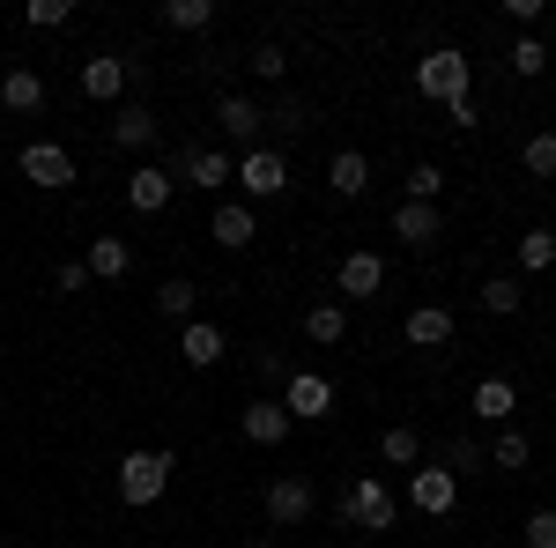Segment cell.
I'll use <instances>...</instances> for the list:
<instances>
[{
  "label": "cell",
  "instance_id": "obj_1",
  "mask_svg": "<svg viewBox=\"0 0 556 548\" xmlns=\"http://www.w3.org/2000/svg\"><path fill=\"white\" fill-rule=\"evenodd\" d=\"M468 89H475V60L460 52V44H438V52H424V60H416V97L460 104Z\"/></svg>",
  "mask_w": 556,
  "mask_h": 548
},
{
  "label": "cell",
  "instance_id": "obj_2",
  "mask_svg": "<svg viewBox=\"0 0 556 548\" xmlns=\"http://www.w3.org/2000/svg\"><path fill=\"white\" fill-rule=\"evenodd\" d=\"M172 474H178V453H127V460H119V505L149 511L172 489Z\"/></svg>",
  "mask_w": 556,
  "mask_h": 548
},
{
  "label": "cell",
  "instance_id": "obj_3",
  "mask_svg": "<svg viewBox=\"0 0 556 548\" xmlns=\"http://www.w3.org/2000/svg\"><path fill=\"white\" fill-rule=\"evenodd\" d=\"M342 519L349 526H364V534H386L393 519H401V497H393V482H379V474H356L342 497Z\"/></svg>",
  "mask_w": 556,
  "mask_h": 548
},
{
  "label": "cell",
  "instance_id": "obj_4",
  "mask_svg": "<svg viewBox=\"0 0 556 548\" xmlns=\"http://www.w3.org/2000/svg\"><path fill=\"white\" fill-rule=\"evenodd\" d=\"M238 193H253V201L290 193V156H282V149H245V156H238Z\"/></svg>",
  "mask_w": 556,
  "mask_h": 548
},
{
  "label": "cell",
  "instance_id": "obj_5",
  "mask_svg": "<svg viewBox=\"0 0 556 548\" xmlns=\"http://www.w3.org/2000/svg\"><path fill=\"white\" fill-rule=\"evenodd\" d=\"M178 186H193V193H223L230 178H238V156L230 149H178Z\"/></svg>",
  "mask_w": 556,
  "mask_h": 548
},
{
  "label": "cell",
  "instance_id": "obj_6",
  "mask_svg": "<svg viewBox=\"0 0 556 548\" xmlns=\"http://www.w3.org/2000/svg\"><path fill=\"white\" fill-rule=\"evenodd\" d=\"M408 505L424 511V519H445V511L460 505V474H445L438 460L416 467V474H408Z\"/></svg>",
  "mask_w": 556,
  "mask_h": 548
},
{
  "label": "cell",
  "instance_id": "obj_7",
  "mask_svg": "<svg viewBox=\"0 0 556 548\" xmlns=\"http://www.w3.org/2000/svg\"><path fill=\"white\" fill-rule=\"evenodd\" d=\"M23 178L45 186V193H67V186H75V156H67L60 141H30V149H23Z\"/></svg>",
  "mask_w": 556,
  "mask_h": 548
},
{
  "label": "cell",
  "instance_id": "obj_8",
  "mask_svg": "<svg viewBox=\"0 0 556 548\" xmlns=\"http://www.w3.org/2000/svg\"><path fill=\"white\" fill-rule=\"evenodd\" d=\"M282 408H290V422H319L334 408V385L319 379V371H290L282 379Z\"/></svg>",
  "mask_w": 556,
  "mask_h": 548
},
{
  "label": "cell",
  "instance_id": "obj_9",
  "mask_svg": "<svg viewBox=\"0 0 556 548\" xmlns=\"http://www.w3.org/2000/svg\"><path fill=\"white\" fill-rule=\"evenodd\" d=\"M172 193H178V178H172L164 164H134V170H127V208H134V215L172 208Z\"/></svg>",
  "mask_w": 556,
  "mask_h": 548
},
{
  "label": "cell",
  "instance_id": "obj_10",
  "mask_svg": "<svg viewBox=\"0 0 556 548\" xmlns=\"http://www.w3.org/2000/svg\"><path fill=\"white\" fill-rule=\"evenodd\" d=\"M208 238L223 245V253H245L260 238V215L245 208V201H215V215H208Z\"/></svg>",
  "mask_w": 556,
  "mask_h": 548
},
{
  "label": "cell",
  "instance_id": "obj_11",
  "mask_svg": "<svg viewBox=\"0 0 556 548\" xmlns=\"http://www.w3.org/2000/svg\"><path fill=\"white\" fill-rule=\"evenodd\" d=\"M178 356H186L193 371H215V364L230 356V334L208 327V319H186V327H178Z\"/></svg>",
  "mask_w": 556,
  "mask_h": 548
},
{
  "label": "cell",
  "instance_id": "obj_12",
  "mask_svg": "<svg viewBox=\"0 0 556 548\" xmlns=\"http://www.w3.org/2000/svg\"><path fill=\"white\" fill-rule=\"evenodd\" d=\"M267 519H275V526L312 519V482H304V474H275V482H267Z\"/></svg>",
  "mask_w": 556,
  "mask_h": 548
},
{
  "label": "cell",
  "instance_id": "obj_13",
  "mask_svg": "<svg viewBox=\"0 0 556 548\" xmlns=\"http://www.w3.org/2000/svg\"><path fill=\"white\" fill-rule=\"evenodd\" d=\"M215 119H223V133L238 141V156H245V149H260V127H267V112H260L253 97H223V104H215Z\"/></svg>",
  "mask_w": 556,
  "mask_h": 548
},
{
  "label": "cell",
  "instance_id": "obj_14",
  "mask_svg": "<svg viewBox=\"0 0 556 548\" xmlns=\"http://www.w3.org/2000/svg\"><path fill=\"white\" fill-rule=\"evenodd\" d=\"M127 60H119V52H97V60H83V97H97V104H112V97H119V89H127Z\"/></svg>",
  "mask_w": 556,
  "mask_h": 548
},
{
  "label": "cell",
  "instance_id": "obj_15",
  "mask_svg": "<svg viewBox=\"0 0 556 548\" xmlns=\"http://www.w3.org/2000/svg\"><path fill=\"white\" fill-rule=\"evenodd\" d=\"M238 430H245L253 445H282V437H290L298 422H290V408H282V400H253V408L238 416Z\"/></svg>",
  "mask_w": 556,
  "mask_h": 548
},
{
  "label": "cell",
  "instance_id": "obj_16",
  "mask_svg": "<svg viewBox=\"0 0 556 548\" xmlns=\"http://www.w3.org/2000/svg\"><path fill=\"white\" fill-rule=\"evenodd\" d=\"M401 334H408V348H445V341H453V311H445V304H416Z\"/></svg>",
  "mask_w": 556,
  "mask_h": 548
},
{
  "label": "cell",
  "instance_id": "obj_17",
  "mask_svg": "<svg viewBox=\"0 0 556 548\" xmlns=\"http://www.w3.org/2000/svg\"><path fill=\"white\" fill-rule=\"evenodd\" d=\"M334 282H342V296H379L386 290V259L379 253H349Z\"/></svg>",
  "mask_w": 556,
  "mask_h": 548
},
{
  "label": "cell",
  "instance_id": "obj_18",
  "mask_svg": "<svg viewBox=\"0 0 556 548\" xmlns=\"http://www.w3.org/2000/svg\"><path fill=\"white\" fill-rule=\"evenodd\" d=\"M83 267H89V282H97V275H104V282H119V275L134 267V245H127V238H89Z\"/></svg>",
  "mask_w": 556,
  "mask_h": 548
},
{
  "label": "cell",
  "instance_id": "obj_19",
  "mask_svg": "<svg viewBox=\"0 0 556 548\" xmlns=\"http://www.w3.org/2000/svg\"><path fill=\"white\" fill-rule=\"evenodd\" d=\"M0 104H8V112H38L45 104V75L38 67H8V75H0Z\"/></svg>",
  "mask_w": 556,
  "mask_h": 548
},
{
  "label": "cell",
  "instance_id": "obj_20",
  "mask_svg": "<svg viewBox=\"0 0 556 548\" xmlns=\"http://www.w3.org/2000/svg\"><path fill=\"white\" fill-rule=\"evenodd\" d=\"M393 238L430 245V238H438V201H401V208H393Z\"/></svg>",
  "mask_w": 556,
  "mask_h": 548
},
{
  "label": "cell",
  "instance_id": "obj_21",
  "mask_svg": "<svg viewBox=\"0 0 556 548\" xmlns=\"http://www.w3.org/2000/svg\"><path fill=\"white\" fill-rule=\"evenodd\" d=\"M327 186H334L342 201H364V186H371V164H364V149H342V156L327 164Z\"/></svg>",
  "mask_w": 556,
  "mask_h": 548
},
{
  "label": "cell",
  "instance_id": "obj_22",
  "mask_svg": "<svg viewBox=\"0 0 556 548\" xmlns=\"http://www.w3.org/2000/svg\"><path fill=\"white\" fill-rule=\"evenodd\" d=\"M519 408V385L513 379H482L475 385V422H505Z\"/></svg>",
  "mask_w": 556,
  "mask_h": 548
},
{
  "label": "cell",
  "instance_id": "obj_23",
  "mask_svg": "<svg viewBox=\"0 0 556 548\" xmlns=\"http://www.w3.org/2000/svg\"><path fill=\"white\" fill-rule=\"evenodd\" d=\"M156 141V112L149 104H127L119 119H112V149H149Z\"/></svg>",
  "mask_w": 556,
  "mask_h": 548
},
{
  "label": "cell",
  "instance_id": "obj_24",
  "mask_svg": "<svg viewBox=\"0 0 556 548\" xmlns=\"http://www.w3.org/2000/svg\"><path fill=\"white\" fill-rule=\"evenodd\" d=\"M193 304H201V290H193V275H172V282L156 290V311H164L172 327H186V319H193Z\"/></svg>",
  "mask_w": 556,
  "mask_h": 548
},
{
  "label": "cell",
  "instance_id": "obj_25",
  "mask_svg": "<svg viewBox=\"0 0 556 548\" xmlns=\"http://www.w3.org/2000/svg\"><path fill=\"white\" fill-rule=\"evenodd\" d=\"M379 460L386 467H424V437H416L408 422H393V430L379 437Z\"/></svg>",
  "mask_w": 556,
  "mask_h": 548
},
{
  "label": "cell",
  "instance_id": "obj_26",
  "mask_svg": "<svg viewBox=\"0 0 556 548\" xmlns=\"http://www.w3.org/2000/svg\"><path fill=\"white\" fill-rule=\"evenodd\" d=\"M549 267H556V230L534 222V230L519 238V275H549Z\"/></svg>",
  "mask_w": 556,
  "mask_h": 548
},
{
  "label": "cell",
  "instance_id": "obj_27",
  "mask_svg": "<svg viewBox=\"0 0 556 548\" xmlns=\"http://www.w3.org/2000/svg\"><path fill=\"white\" fill-rule=\"evenodd\" d=\"M482 311H497V319H513L519 304H527V290H519V275H490V282H482Z\"/></svg>",
  "mask_w": 556,
  "mask_h": 548
},
{
  "label": "cell",
  "instance_id": "obj_28",
  "mask_svg": "<svg viewBox=\"0 0 556 548\" xmlns=\"http://www.w3.org/2000/svg\"><path fill=\"white\" fill-rule=\"evenodd\" d=\"M215 23V0H164V30H186V38H193V30H208Z\"/></svg>",
  "mask_w": 556,
  "mask_h": 548
},
{
  "label": "cell",
  "instance_id": "obj_29",
  "mask_svg": "<svg viewBox=\"0 0 556 548\" xmlns=\"http://www.w3.org/2000/svg\"><path fill=\"white\" fill-rule=\"evenodd\" d=\"M304 334L319 341V348H334V341L349 334V311L342 304H312V311H304Z\"/></svg>",
  "mask_w": 556,
  "mask_h": 548
},
{
  "label": "cell",
  "instance_id": "obj_30",
  "mask_svg": "<svg viewBox=\"0 0 556 548\" xmlns=\"http://www.w3.org/2000/svg\"><path fill=\"white\" fill-rule=\"evenodd\" d=\"M527 460H534V445H527V430H497V445H490V467H505V474H519Z\"/></svg>",
  "mask_w": 556,
  "mask_h": 548
},
{
  "label": "cell",
  "instance_id": "obj_31",
  "mask_svg": "<svg viewBox=\"0 0 556 548\" xmlns=\"http://www.w3.org/2000/svg\"><path fill=\"white\" fill-rule=\"evenodd\" d=\"M513 75H527V82H534V75H549V44L534 38V30L513 44Z\"/></svg>",
  "mask_w": 556,
  "mask_h": 548
},
{
  "label": "cell",
  "instance_id": "obj_32",
  "mask_svg": "<svg viewBox=\"0 0 556 548\" xmlns=\"http://www.w3.org/2000/svg\"><path fill=\"white\" fill-rule=\"evenodd\" d=\"M519 164L534 170V178H556V133H534V141L519 149Z\"/></svg>",
  "mask_w": 556,
  "mask_h": 548
},
{
  "label": "cell",
  "instance_id": "obj_33",
  "mask_svg": "<svg viewBox=\"0 0 556 548\" xmlns=\"http://www.w3.org/2000/svg\"><path fill=\"white\" fill-rule=\"evenodd\" d=\"M23 15H30V30H60V23H75V0H30Z\"/></svg>",
  "mask_w": 556,
  "mask_h": 548
},
{
  "label": "cell",
  "instance_id": "obj_34",
  "mask_svg": "<svg viewBox=\"0 0 556 548\" xmlns=\"http://www.w3.org/2000/svg\"><path fill=\"white\" fill-rule=\"evenodd\" d=\"M282 67H290V52H282L275 38H267V44H253V75H260V82H282Z\"/></svg>",
  "mask_w": 556,
  "mask_h": 548
},
{
  "label": "cell",
  "instance_id": "obj_35",
  "mask_svg": "<svg viewBox=\"0 0 556 548\" xmlns=\"http://www.w3.org/2000/svg\"><path fill=\"white\" fill-rule=\"evenodd\" d=\"M52 290H60V296H83L89 290V267H83V259H60V267H52Z\"/></svg>",
  "mask_w": 556,
  "mask_h": 548
},
{
  "label": "cell",
  "instance_id": "obj_36",
  "mask_svg": "<svg viewBox=\"0 0 556 548\" xmlns=\"http://www.w3.org/2000/svg\"><path fill=\"white\" fill-rule=\"evenodd\" d=\"M438 186H445V170H438V164H416V170H408V201H438Z\"/></svg>",
  "mask_w": 556,
  "mask_h": 548
},
{
  "label": "cell",
  "instance_id": "obj_37",
  "mask_svg": "<svg viewBox=\"0 0 556 548\" xmlns=\"http://www.w3.org/2000/svg\"><path fill=\"white\" fill-rule=\"evenodd\" d=\"M438 467H445V474H468V467H482V453H475V437H453Z\"/></svg>",
  "mask_w": 556,
  "mask_h": 548
},
{
  "label": "cell",
  "instance_id": "obj_38",
  "mask_svg": "<svg viewBox=\"0 0 556 548\" xmlns=\"http://www.w3.org/2000/svg\"><path fill=\"white\" fill-rule=\"evenodd\" d=\"M527 548H556V511H527Z\"/></svg>",
  "mask_w": 556,
  "mask_h": 548
},
{
  "label": "cell",
  "instance_id": "obj_39",
  "mask_svg": "<svg viewBox=\"0 0 556 548\" xmlns=\"http://www.w3.org/2000/svg\"><path fill=\"white\" fill-rule=\"evenodd\" d=\"M505 15H513L519 30H534V23H542V0H505Z\"/></svg>",
  "mask_w": 556,
  "mask_h": 548
},
{
  "label": "cell",
  "instance_id": "obj_40",
  "mask_svg": "<svg viewBox=\"0 0 556 548\" xmlns=\"http://www.w3.org/2000/svg\"><path fill=\"white\" fill-rule=\"evenodd\" d=\"M267 119H275V127H282V133H298V127H304V104H298V97H290V104H275Z\"/></svg>",
  "mask_w": 556,
  "mask_h": 548
},
{
  "label": "cell",
  "instance_id": "obj_41",
  "mask_svg": "<svg viewBox=\"0 0 556 548\" xmlns=\"http://www.w3.org/2000/svg\"><path fill=\"white\" fill-rule=\"evenodd\" d=\"M253 548H282V541H253Z\"/></svg>",
  "mask_w": 556,
  "mask_h": 548
}]
</instances>
